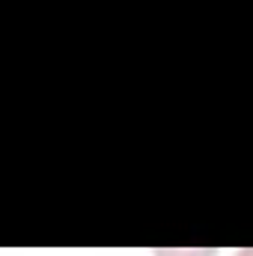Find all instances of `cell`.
Segmentation results:
<instances>
[{
    "label": "cell",
    "instance_id": "obj_1",
    "mask_svg": "<svg viewBox=\"0 0 253 256\" xmlns=\"http://www.w3.org/2000/svg\"><path fill=\"white\" fill-rule=\"evenodd\" d=\"M236 256H253V248H248V250H242V254H236Z\"/></svg>",
    "mask_w": 253,
    "mask_h": 256
}]
</instances>
